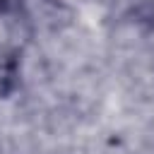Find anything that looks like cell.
<instances>
[{
    "label": "cell",
    "instance_id": "cell-1",
    "mask_svg": "<svg viewBox=\"0 0 154 154\" xmlns=\"http://www.w3.org/2000/svg\"><path fill=\"white\" fill-rule=\"evenodd\" d=\"M0 2H2V0H0Z\"/></svg>",
    "mask_w": 154,
    "mask_h": 154
}]
</instances>
